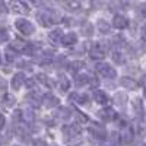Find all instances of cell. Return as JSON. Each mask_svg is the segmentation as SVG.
<instances>
[{
    "mask_svg": "<svg viewBox=\"0 0 146 146\" xmlns=\"http://www.w3.org/2000/svg\"><path fill=\"white\" fill-rule=\"evenodd\" d=\"M36 19L41 23L42 27H51L57 22V18L54 16V13H51L50 10H41L38 15H36Z\"/></svg>",
    "mask_w": 146,
    "mask_h": 146,
    "instance_id": "cell-3",
    "label": "cell"
},
{
    "mask_svg": "<svg viewBox=\"0 0 146 146\" xmlns=\"http://www.w3.org/2000/svg\"><path fill=\"white\" fill-rule=\"evenodd\" d=\"M80 34L85 36H92L94 35V27L91 22H83L80 27Z\"/></svg>",
    "mask_w": 146,
    "mask_h": 146,
    "instance_id": "cell-18",
    "label": "cell"
},
{
    "mask_svg": "<svg viewBox=\"0 0 146 146\" xmlns=\"http://www.w3.org/2000/svg\"><path fill=\"white\" fill-rule=\"evenodd\" d=\"M34 146H47V143H45L44 140H35Z\"/></svg>",
    "mask_w": 146,
    "mask_h": 146,
    "instance_id": "cell-38",
    "label": "cell"
},
{
    "mask_svg": "<svg viewBox=\"0 0 146 146\" xmlns=\"http://www.w3.org/2000/svg\"><path fill=\"white\" fill-rule=\"evenodd\" d=\"M75 82H76V86H85V85L89 83V75H86V73H83V75H78Z\"/></svg>",
    "mask_w": 146,
    "mask_h": 146,
    "instance_id": "cell-21",
    "label": "cell"
},
{
    "mask_svg": "<svg viewBox=\"0 0 146 146\" xmlns=\"http://www.w3.org/2000/svg\"><path fill=\"white\" fill-rule=\"evenodd\" d=\"M120 83H121V86H124V88H127V89H136V86H137L136 80L131 79V78H129V76L121 78Z\"/></svg>",
    "mask_w": 146,
    "mask_h": 146,
    "instance_id": "cell-15",
    "label": "cell"
},
{
    "mask_svg": "<svg viewBox=\"0 0 146 146\" xmlns=\"http://www.w3.org/2000/svg\"><path fill=\"white\" fill-rule=\"evenodd\" d=\"M38 62L42 64L53 62V53L51 51H41V54L38 56Z\"/></svg>",
    "mask_w": 146,
    "mask_h": 146,
    "instance_id": "cell-20",
    "label": "cell"
},
{
    "mask_svg": "<svg viewBox=\"0 0 146 146\" xmlns=\"http://www.w3.org/2000/svg\"><path fill=\"white\" fill-rule=\"evenodd\" d=\"M5 124H6V118H5V115L2 113H0V131L5 129Z\"/></svg>",
    "mask_w": 146,
    "mask_h": 146,
    "instance_id": "cell-36",
    "label": "cell"
},
{
    "mask_svg": "<svg viewBox=\"0 0 146 146\" xmlns=\"http://www.w3.org/2000/svg\"><path fill=\"white\" fill-rule=\"evenodd\" d=\"M25 80H27V78H25V75H23L22 72L16 73V75L13 76V79H12V89L18 91L22 85H23V82H25Z\"/></svg>",
    "mask_w": 146,
    "mask_h": 146,
    "instance_id": "cell-8",
    "label": "cell"
},
{
    "mask_svg": "<svg viewBox=\"0 0 146 146\" xmlns=\"http://www.w3.org/2000/svg\"><path fill=\"white\" fill-rule=\"evenodd\" d=\"M95 70L100 73V75L102 76V78H107V79H115V76H117V73H115V70L110 66L108 63H104V62H100V63H96V66H95Z\"/></svg>",
    "mask_w": 146,
    "mask_h": 146,
    "instance_id": "cell-2",
    "label": "cell"
},
{
    "mask_svg": "<svg viewBox=\"0 0 146 146\" xmlns=\"http://www.w3.org/2000/svg\"><path fill=\"white\" fill-rule=\"evenodd\" d=\"M98 28H100L101 32H108L110 28H111V25H110V23H107L104 19H100V21H98Z\"/></svg>",
    "mask_w": 146,
    "mask_h": 146,
    "instance_id": "cell-28",
    "label": "cell"
},
{
    "mask_svg": "<svg viewBox=\"0 0 146 146\" xmlns=\"http://www.w3.org/2000/svg\"><path fill=\"white\" fill-rule=\"evenodd\" d=\"M104 56H105V53H104V50L101 48L100 44L94 45L91 50H89V57H91L92 60H102Z\"/></svg>",
    "mask_w": 146,
    "mask_h": 146,
    "instance_id": "cell-7",
    "label": "cell"
},
{
    "mask_svg": "<svg viewBox=\"0 0 146 146\" xmlns=\"http://www.w3.org/2000/svg\"><path fill=\"white\" fill-rule=\"evenodd\" d=\"M25 83H27L28 88H34V86H35V80H34V79H27Z\"/></svg>",
    "mask_w": 146,
    "mask_h": 146,
    "instance_id": "cell-37",
    "label": "cell"
},
{
    "mask_svg": "<svg viewBox=\"0 0 146 146\" xmlns=\"http://www.w3.org/2000/svg\"><path fill=\"white\" fill-rule=\"evenodd\" d=\"M113 58H114V62L117 64L124 63V56H123V53H121V50H118V48H114L113 50Z\"/></svg>",
    "mask_w": 146,
    "mask_h": 146,
    "instance_id": "cell-24",
    "label": "cell"
},
{
    "mask_svg": "<svg viewBox=\"0 0 146 146\" xmlns=\"http://www.w3.org/2000/svg\"><path fill=\"white\" fill-rule=\"evenodd\" d=\"M62 36H63V32H62V29H54V31H51L50 34H48V38H50V41L51 42H57V41H60L62 40Z\"/></svg>",
    "mask_w": 146,
    "mask_h": 146,
    "instance_id": "cell-22",
    "label": "cell"
},
{
    "mask_svg": "<svg viewBox=\"0 0 146 146\" xmlns=\"http://www.w3.org/2000/svg\"><path fill=\"white\" fill-rule=\"evenodd\" d=\"M100 146H111V143H110V142H101Z\"/></svg>",
    "mask_w": 146,
    "mask_h": 146,
    "instance_id": "cell-39",
    "label": "cell"
},
{
    "mask_svg": "<svg viewBox=\"0 0 146 146\" xmlns=\"http://www.w3.org/2000/svg\"><path fill=\"white\" fill-rule=\"evenodd\" d=\"M13 96H10L7 92H6V95H5V98H3V102H5V107H10L12 104H13Z\"/></svg>",
    "mask_w": 146,
    "mask_h": 146,
    "instance_id": "cell-31",
    "label": "cell"
},
{
    "mask_svg": "<svg viewBox=\"0 0 146 146\" xmlns=\"http://www.w3.org/2000/svg\"><path fill=\"white\" fill-rule=\"evenodd\" d=\"M5 56L7 58V62H13L15 58H18V51L12 45H9V47H6V50H5Z\"/></svg>",
    "mask_w": 146,
    "mask_h": 146,
    "instance_id": "cell-19",
    "label": "cell"
},
{
    "mask_svg": "<svg viewBox=\"0 0 146 146\" xmlns=\"http://www.w3.org/2000/svg\"><path fill=\"white\" fill-rule=\"evenodd\" d=\"M9 6L13 9V12H16V13H23V15H27L28 12H29L27 3H23V2H12Z\"/></svg>",
    "mask_w": 146,
    "mask_h": 146,
    "instance_id": "cell-10",
    "label": "cell"
},
{
    "mask_svg": "<svg viewBox=\"0 0 146 146\" xmlns=\"http://www.w3.org/2000/svg\"><path fill=\"white\" fill-rule=\"evenodd\" d=\"M64 7H67L70 10H78V9H80V3L79 2H66Z\"/></svg>",
    "mask_w": 146,
    "mask_h": 146,
    "instance_id": "cell-29",
    "label": "cell"
},
{
    "mask_svg": "<svg viewBox=\"0 0 146 146\" xmlns=\"http://www.w3.org/2000/svg\"><path fill=\"white\" fill-rule=\"evenodd\" d=\"M135 110L139 113V115L142 117V113H143V107H142V100H136V105H135Z\"/></svg>",
    "mask_w": 146,
    "mask_h": 146,
    "instance_id": "cell-33",
    "label": "cell"
},
{
    "mask_svg": "<svg viewBox=\"0 0 146 146\" xmlns=\"http://www.w3.org/2000/svg\"><path fill=\"white\" fill-rule=\"evenodd\" d=\"M100 115H101V118L105 120V121H113V120H115V117H117L115 111H114L111 107H105L104 110H101Z\"/></svg>",
    "mask_w": 146,
    "mask_h": 146,
    "instance_id": "cell-9",
    "label": "cell"
},
{
    "mask_svg": "<svg viewBox=\"0 0 146 146\" xmlns=\"http://www.w3.org/2000/svg\"><path fill=\"white\" fill-rule=\"evenodd\" d=\"M135 139V133H133V130L130 127H126L124 131H123V135H121V142L123 143H131V140Z\"/></svg>",
    "mask_w": 146,
    "mask_h": 146,
    "instance_id": "cell-17",
    "label": "cell"
},
{
    "mask_svg": "<svg viewBox=\"0 0 146 146\" xmlns=\"http://www.w3.org/2000/svg\"><path fill=\"white\" fill-rule=\"evenodd\" d=\"M7 36H9V35H7V31H5V29H3V31H0V42L6 41V40H7Z\"/></svg>",
    "mask_w": 146,
    "mask_h": 146,
    "instance_id": "cell-35",
    "label": "cell"
},
{
    "mask_svg": "<svg viewBox=\"0 0 146 146\" xmlns=\"http://www.w3.org/2000/svg\"><path fill=\"white\" fill-rule=\"evenodd\" d=\"M63 133L66 135V137H80V127L78 123H73L72 126H66L63 127Z\"/></svg>",
    "mask_w": 146,
    "mask_h": 146,
    "instance_id": "cell-4",
    "label": "cell"
},
{
    "mask_svg": "<svg viewBox=\"0 0 146 146\" xmlns=\"http://www.w3.org/2000/svg\"><path fill=\"white\" fill-rule=\"evenodd\" d=\"M83 67H85V63L82 62V60H75V62L69 63V66H67L69 72L73 73V75H76V73H78L80 69H83Z\"/></svg>",
    "mask_w": 146,
    "mask_h": 146,
    "instance_id": "cell-14",
    "label": "cell"
},
{
    "mask_svg": "<svg viewBox=\"0 0 146 146\" xmlns=\"http://www.w3.org/2000/svg\"><path fill=\"white\" fill-rule=\"evenodd\" d=\"M92 133L95 135V137L98 139V140H101V142H104V139H105V129L102 127V126H98V124H95L92 129Z\"/></svg>",
    "mask_w": 146,
    "mask_h": 146,
    "instance_id": "cell-16",
    "label": "cell"
},
{
    "mask_svg": "<svg viewBox=\"0 0 146 146\" xmlns=\"http://www.w3.org/2000/svg\"><path fill=\"white\" fill-rule=\"evenodd\" d=\"M69 100H70V102H75V104H78V105H83V104H88V102H89L88 95H86V94H80V92H73V94H70Z\"/></svg>",
    "mask_w": 146,
    "mask_h": 146,
    "instance_id": "cell-5",
    "label": "cell"
},
{
    "mask_svg": "<svg viewBox=\"0 0 146 146\" xmlns=\"http://www.w3.org/2000/svg\"><path fill=\"white\" fill-rule=\"evenodd\" d=\"M69 86H70V82L67 80V78L63 76V75H60V78H58V89L62 92H64V91L69 89Z\"/></svg>",
    "mask_w": 146,
    "mask_h": 146,
    "instance_id": "cell-23",
    "label": "cell"
},
{
    "mask_svg": "<svg viewBox=\"0 0 146 146\" xmlns=\"http://www.w3.org/2000/svg\"><path fill=\"white\" fill-rule=\"evenodd\" d=\"M60 41H62V42H63V45H66V47H72V45H75V44H76V41H78V36H76V34L69 32V34L63 35Z\"/></svg>",
    "mask_w": 146,
    "mask_h": 146,
    "instance_id": "cell-11",
    "label": "cell"
},
{
    "mask_svg": "<svg viewBox=\"0 0 146 146\" xmlns=\"http://www.w3.org/2000/svg\"><path fill=\"white\" fill-rule=\"evenodd\" d=\"M27 100H29L32 104H41V100H42V95L38 94V92H29V95L27 96Z\"/></svg>",
    "mask_w": 146,
    "mask_h": 146,
    "instance_id": "cell-25",
    "label": "cell"
},
{
    "mask_svg": "<svg viewBox=\"0 0 146 146\" xmlns=\"http://www.w3.org/2000/svg\"><path fill=\"white\" fill-rule=\"evenodd\" d=\"M6 89H7V83H6V80H5L3 78H0V91H2V92H6Z\"/></svg>",
    "mask_w": 146,
    "mask_h": 146,
    "instance_id": "cell-34",
    "label": "cell"
},
{
    "mask_svg": "<svg viewBox=\"0 0 146 146\" xmlns=\"http://www.w3.org/2000/svg\"><path fill=\"white\" fill-rule=\"evenodd\" d=\"M0 64H2V60H0Z\"/></svg>",
    "mask_w": 146,
    "mask_h": 146,
    "instance_id": "cell-40",
    "label": "cell"
},
{
    "mask_svg": "<svg viewBox=\"0 0 146 146\" xmlns=\"http://www.w3.org/2000/svg\"><path fill=\"white\" fill-rule=\"evenodd\" d=\"M76 118H78V121H79V123H86V121H88L86 115H85V114H82L80 111H76Z\"/></svg>",
    "mask_w": 146,
    "mask_h": 146,
    "instance_id": "cell-32",
    "label": "cell"
},
{
    "mask_svg": "<svg viewBox=\"0 0 146 146\" xmlns=\"http://www.w3.org/2000/svg\"><path fill=\"white\" fill-rule=\"evenodd\" d=\"M113 140H110V143H111V146H120L121 140H120V136H118V133H113L111 135Z\"/></svg>",
    "mask_w": 146,
    "mask_h": 146,
    "instance_id": "cell-30",
    "label": "cell"
},
{
    "mask_svg": "<svg viewBox=\"0 0 146 146\" xmlns=\"http://www.w3.org/2000/svg\"><path fill=\"white\" fill-rule=\"evenodd\" d=\"M41 102H42L45 107H56V105H58V100L56 98L53 94H45V95H42Z\"/></svg>",
    "mask_w": 146,
    "mask_h": 146,
    "instance_id": "cell-13",
    "label": "cell"
},
{
    "mask_svg": "<svg viewBox=\"0 0 146 146\" xmlns=\"http://www.w3.org/2000/svg\"><path fill=\"white\" fill-rule=\"evenodd\" d=\"M113 27L117 29H124L129 27V19L124 15H115L113 18Z\"/></svg>",
    "mask_w": 146,
    "mask_h": 146,
    "instance_id": "cell-6",
    "label": "cell"
},
{
    "mask_svg": "<svg viewBox=\"0 0 146 146\" xmlns=\"http://www.w3.org/2000/svg\"><path fill=\"white\" fill-rule=\"evenodd\" d=\"M38 80H41V83H42V85H45L47 88H53V86H54L53 80H51L50 78H47L45 75H42V73H41V75H38Z\"/></svg>",
    "mask_w": 146,
    "mask_h": 146,
    "instance_id": "cell-27",
    "label": "cell"
},
{
    "mask_svg": "<svg viewBox=\"0 0 146 146\" xmlns=\"http://www.w3.org/2000/svg\"><path fill=\"white\" fill-rule=\"evenodd\" d=\"M94 100L98 102L100 105H105V104L110 102V96H108V94H105L104 91H96V92L94 94Z\"/></svg>",
    "mask_w": 146,
    "mask_h": 146,
    "instance_id": "cell-12",
    "label": "cell"
},
{
    "mask_svg": "<svg viewBox=\"0 0 146 146\" xmlns=\"http://www.w3.org/2000/svg\"><path fill=\"white\" fill-rule=\"evenodd\" d=\"M114 102H115L117 105H120V107H124L126 102H127V96H126V94H121V92L115 94V96H114Z\"/></svg>",
    "mask_w": 146,
    "mask_h": 146,
    "instance_id": "cell-26",
    "label": "cell"
},
{
    "mask_svg": "<svg viewBox=\"0 0 146 146\" xmlns=\"http://www.w3.org/2000/svg\"><path fill=\"white\" fill-rule=\"evenodd\" d=\"M15 27L23 35H32L35 32V27L32 25L28 19H23V18H19V19L15 21Z\"/></svg>",
    "mask_w": 146,
    "mask_h": 146,
    "instance_id": "cell-1",
    "label": "cell"
}]
</instances>
